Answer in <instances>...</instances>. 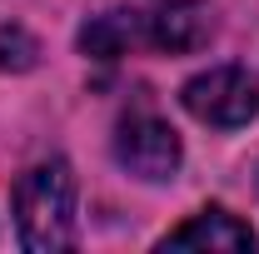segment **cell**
Listing matches in <instances>:
<instances>
[{"label":"cell","mask_w":259,"mask_h":254,"mask_svg":"<svg viewBox=\"0 0 259 254\" xmlns=\"http://www.w3.org/2000/svg\"><path fill=\"white\" fill-rule=\"evenodd\" d=\"M15 224L35 254H55L75 244V175L65 159L35 164L15 185Z\"/></svg>","instance_id":"6da1fadb"},{"label":"cell","mask_w":259,"mask_h":254,"mask_svg":"<svg viewBox=\"0 0 259 254\" xmlns=\"http://www.w3.org/2000/svg\"><path fill=\"white\" fill-rule=\"evenodd\" d=\"M185 110L214 130H239L259 115V80L239 65H214L180 90Z\"/></svg>","instance_id":"7a4b0ae2"},{"label":"cell","mask_w":259,"mask_h":254,"mask_svg":"<svg viewBox=\"0 0 259 254\" xmlns=\"http://www.w3.org/2000/svg\"><path fill=\"white\" fill-rule=\"evenodd\" d=\"M115 159L140 180H169L180 170V135L160 115H130L115 130Z\"/></svg>","instance_id":"3957f363"},{"label":"cell","mask_w":259,"mask_h":254,"mask_svg":"<svg viewBox=\"0 0 259 254\" xmlns=\"http://www.w3.org/2000/svg\"><path fill=\"white\" fill-rule=\"evenodd\" d=\"M164 249H254V234H249V224H239L225 209H204L190 224L169 229Z\"/></svg>","instance_id":"277c9868"},{"label":"cell","mask_w":259,"mask_h":254,"mask_svg":"<svg viewBox=\"0 0 259 254\" xmlns=\"http://www.w3.org/2000/svg\"><path fill=\"white\" fill-rule=\"evenodd\" d=\"M130 40H135L130 10H110V15H100V20H90V25L80 30V50L95 55V60H115V55L130 50Z\"/></svg>","instance_id":"5b68a950"},{"label":"cell","mask_w":259,"mask_h":254,"mask_svg":"<svg viewBox=\"0 0 259 254\" xmlns=\"http://www.w3.org/2000/svg\"><path fill=\"white\" fill-rule=\"evenodd\" d=\"M150 40H155V45H169V50L194 45L190 15H185V10H160V15H150Z\"/></svg>","instance_id":"8992f818"},{"label":"cell","mask_w":259,"mask_h":254,"mask_svg":"<svg viewBox=\"0 0 259 254\" xmlns=\"http://www.w3.org/2000/svg\"><path fill=\"white\" fill-rule=\"evenodd\" d=\"M35 55H40V50H35V40L20 30V25L0 30V65H5V70H30Z\"/></svg>","instance_id":"52a82bcc"},{"label":"cell","mask_w":259,"mask_h":254,"mask_svg":"<svg viewBox=\"0 0 259 254\" xmlns=\"http://www.w3.org/2000/svg\"><path fill=\"white\" fill-rule=\"evenodd\" d=\"M164 5H190V0H164Z\"/></svg>","instance_id":"ba28073f"}]
</instances>
